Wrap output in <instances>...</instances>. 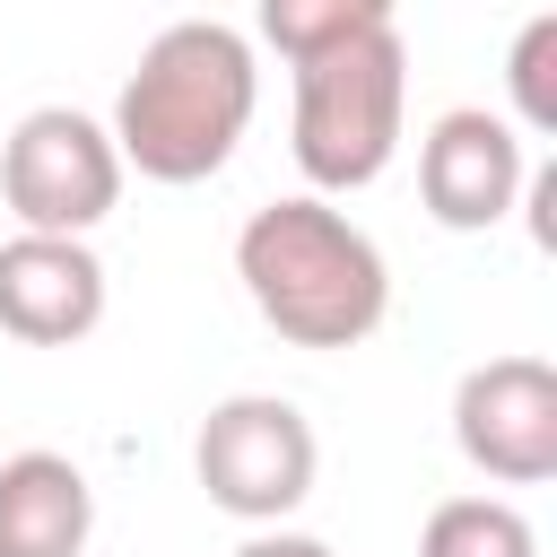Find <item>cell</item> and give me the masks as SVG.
<instances>
[{"label":"cell","mask_w":557,"mask_h":557,"mask_svg":"<svg viewBox=\"0 0 557 557\" xmlns=\"http://www.w3.org/2000/svg\"><path fill=\"white\" fill-rule=\"evenodd\" d=\"M191 470H200V487H209L218 513H235V522H252V531H278V522L313 496L322 444H313V426H305L296 400H278V392H235V400H218V409L200 418Z\"/></svg>","instance_id":"4"},{"label":"cell","mask_w":557,"mask_h":557,"mask_svg":"<svg viewBox=\"0 0 557 557\" xmlns=\"http://www.w3.org/2000/svg\"><path fill=\"white\" fill-rule=\"evenodd\" d=\"M505 87H513L522 131L557 139V9H540V17L513 35V70H505Z\"/></svg>","instance_id":"11"},{"label":"cell","mask_w":557,"mask_h":557,"mask_svg":"<svg viewBox=\"0 0 557 557\" xmlns=\"http://www.w3.org/2000/svg\"><path fill=\"white\" fill-rule=\"evenodd\" d=\"M453 444L496 487L557 479V366L548 357H487L453 383Z\"/></svg>","instance_id":"6"},{"label":"cell","mask_w":557,"mask_h":557,"mask_svg":"<svg viewBox=\"0 0 557 557\" xmlns=\"http://www.w3.org/2000/svg\"><path fill=\"white\" fill-rule=\"evenodd\" d=\"M235 278H244L252 313H261L287 348H357V339H374L383 313H392V270H383L374 235H366L348 209L313 200V191L270 200V209L244 218V235H235Z\"/></svg>","instance_id":"3"},{"label":"cell","mask_w":557,"mask_h":557,"mask_svg":"<svg viewBox=\"0 0 557 557\" xmlns=\"http://www.w3.org/2000/svg\"><path fill=\"white\" fill-rule=\"evenodd\" d=\"M261 35L296 70V165L322 191H366L409 113V52L383 0H261Z\"/></svg>","instance_id":"1"},{"label":"cell","mask_w":557,"mask_h":557,"mask_svg":"<svg viewBox=\"0 0 557 557\" xmlns=\"http://www.w3.org/2000/svg\"><path fill=\"white\" fill-rule=\"evenodd\" d=\"M104 322V261L78 235H9L0 244V331L26 348H70Z\"/></svg>","instance_id":"8"},{"label":"cell","mask_w":557,"mask_h":557,"mask_svg":"<svg viewBox=\"0 0 557 557\" xmlns=\"http://www.w3.org/2000/svg\"><path fill=\"white\" fill-rule=\"evenodd\" d=\"M96 531V487L70 453L0 461V557H78Z\"/></svg>","instance_id":"9"},{"label":"cell","mask_w":557,"mask_h":557,"mask_svg":"<svg viewBox=\"0 0 557 557\" xmlns=\"http://www.w3.org/2000/svg\"><path fill=\"white\" fill-rule=\"evenodd\" d=\"M252 104H261L252 44L226 17H174L148 35L139 70L122 78L104 139L148 183H209L252 131Z\"/></svg>","instance_id":"2"},{"label":"cell","mask_w":557,"mask_h":557,"mask_svg":"<svg viewBox=\"0 0 557 557\" xmlns=\"http://www.w3.org/2000/svg\"><path fill=\"white\" fill-rule=\"evenodd\" d=\"M522 200H531V244L557 252V165H531L522 174Z\"/></svg>","instance_id":"12"},{"label":"cell","mask_w":557,"mask_h":557,"mask_svg":"<svg viewBox=\"0 0 557 557\" xmlns=\"http://www.w3.org/2000/svg\"><path fill=\"white\" fill-rule=\"evenodd\" d=\"M235 557H331V540H313V531H252Z\"/></svg>","instance_id":"13"},{"label":"cell","mask_w":557,"mask_h":557,"mask_svg":"<svg viewBox=\"0 0 557 557\" xmlns=\"http://www.w3.org/2000/svg\"><path fill=\"white\" fill-rule=\"evenodd\" d=\"M0 200H9L17 235H78L87 244V226H104L122 200V157L104 139V122L78 104H35L0 148Z\"/></svg>","instance_id":"5"},{"label":"cell","mask_w":557,"mask_h":557,"mask_svg":"<svg viewBox=\"0 0 557 557\" xmlns=\"http://www.w3.org/2000/svg\"><path fill=\"white\" fill-rule=\"evenodd\" d=\"M418 557H540V531L505 496H444L418 531Z\"/></svg>","instance_id":"10"},{"label":"cell","mask_w":557,"mask_h":557,"mask_svg":"<svg viewBox=\"0 0 557 557\" xmlns=\"http://www.w3.org/2000/svg\"><path fill=\"white\" fill-rule=\"evenodd\" d=\"M522 174H531L522 131H513L505 113H487V104H453V113H435L426 139H418V200H426V218L453 226V235H487V226L522 200Z\"/></svg>","instance_id":"7"}]
</instances>
